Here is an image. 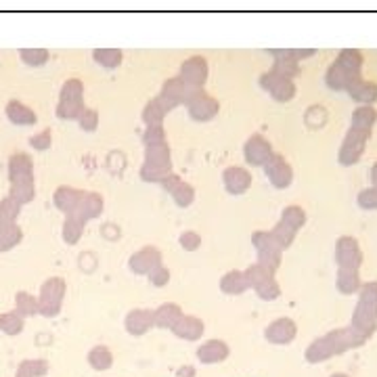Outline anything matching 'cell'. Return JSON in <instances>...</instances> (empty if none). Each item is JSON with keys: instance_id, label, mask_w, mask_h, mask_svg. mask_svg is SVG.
<instances>
[{"instance_id": "cell-8", "label": "cell", "mask_w": 377, "mask_h": 377, "mask_svg": "<svg viewBox=\"0 0 377 377\" xmlns=\"http://www.w3.org/2000/svg\"><path fill=\"white\" fill-rule=\"evenodd\" d=\"M188 116L195 120V122H210L212 118H216L220 105L214 97H210L203 88L201 90H195L193 97L187 101Z\"/></svg>"}, {"instance_id": "cell-17", "label": "cell", "mask_w": 377, "mask_h": 377, "mask_svg": "<svg viewBox=\"0 0 377 377\" xmlns=\"http://www.w3.org/2000/svg\"><path fill=\"white\" fill-rule=\"evenodd\" d=\"M252 181L254 179H252L249 170H245L241 166H231L222 172V183H224L226 193H231V195H243L252 187Z\"/></svg>"}, {"instance_id": "cell-52", "label": "cell", "mask_w": 377, "mask_h": 377, "mask_svg": "<svg viewBox=\"0 0 377 377\" xmlns=\"http://www.w3.org/2000/svg\"><path fill=\"white\" fill-rule=\"evenodd\" d=\"M177 377H197V371H195V367H191V365H183V367L177 371Z\"/></svg>"}, {"instance_id": "cell-23", "label": "cell", "mask_w": 377, "mask_h": 377, "mask_svg": "<svg viewBox=\"0 0 377 377\" xmlns=\"http://www.w3.org/2000/svg\"><path fill=\"white\" fill-rule=\"evenodd\" d=\"M355 101L363 103V105H371L377 101V84L376 82H367V80H359L355 82L348 90H346Z\"/></svg>"}, {"instance_id": "cell-5", "label": "cell", "mask_w": 377, "mask_h": 377, "mask_svg": "<svg viewBox=\"0 0 377 377\" xmlns=\"http://www.w3.org/2000/svg\"><path fill=\"white\" fill-rule=\"evenodd\" d=\"M371 137V130H361V128H352L348 130L344 143H342V149H340V164L342 166H352L357 164L363 153H365V145Z\"/></svg>"}, {"instance_id": "cell-6", "label": "cell", "mask_w": 377, "mask_h": 377, "mask_svg": "<svg viewBox=\"0 0 377 377\" xmlns=\"http://www.w3.org/2000/svg\"><path fill=\"white\" fill-rule=\"evenodd\" d=\"M260 86L270 92V97L279 103H287L296 97V84L292 78H285L277 71H266L260 76Z\"/></svg>"}, {"instance_id": "cell-24", "label": "cell", "mask_w": 377, "mask_h": 377, "mask_svg": "<svg viewBox=\"0 0 377 377\" xmlns=\"http://www.w3.org/2000/svg\"><path fill=\"white\" fill-rule=\"evenodd\" d=\"M363 287L361 275L359 270H350V268H338V289L346 296L359 294Z\"/></svg>"}, {"instance_id": "cell-49", "label": "cell", "mask_w": 377, "mask_h": 377, "mask_svg": "<svg viewBox=\"0 0 377 377\" xmlns=\"http://www.w3.org/2000/svg\"><path fill=\"white\" fill-rule=\"evenodd\" d=\"M21 57H23L29 65H42V63L48 59V53H46V50H23Z\"/></svg>"}, {"instance_id": "cell-38", "label": "cell", "mask_w": 377, "mask_h": 377, "mask_svg": "<svg viewBox=\"0 0 377 377\" xmlns=\"http://www.w3.org/2000/svg\"><path fill=\"white\" fill-rule=\"evenodd\" d=\"M84 224H86V222H82L80 218H76V216H67L65 226H63V237H65V241H67V243H76V241L82 237Z\"/></svg>"}, {"instance_id": "cell-28", "label": "cell", "mask_w": 377, "mask_h": 377, "mask_svg": "<svg viewBox=\"0 0 377 377\" xmlns=\"http://www.w3.org/2000/svg\"><path fill=\"white\" fill-rule=\"evenodd\" d=\"M82 191H76V188H69V187H61L57 191V195H55V203L63 210V212H67V216L76 210V205L80 203V199H82Z\"/></svg>"}, {"instance_id": "cell-37", "label": "cell", "mask_w": 377, "mask_h": 377, "mask_svg": "<svg viewBox=\"0 0 377 377\" xmlns=\"http://www.w3.org/2000/svg\"><path fill=\"white\" fill-rule=\"evenodd\" d=\"M48 373V363L46 361H23L17 377H44Z\"/></svg>"}, {"instance_id": "cell-21", "label": "cell", "mask_w": 377, "mask_h": 377, "mask_svg": "<svg viewBox=\"0 0 377 377\" xmlns=\"http://www.w3.org/2000/svg\"><path fill=\"white\" fill-rule=\"evenodd\" d=\"M325 80H327V86H329L331 90H348L355 82L363 80V76H355V74H350L348 69H344L340 63H334V65L327 69Z\"/></svg>"}, {"instance_id": "cell-35", "label": "cell", "mask_w": 377, "mask_h": 377, "mask_svg": "<svg viewBox=\"0 0 377 377\" xmlns=\"http://www.w3.org/2000/svg\"><path fill=\"white\" fill-rule=\"evenodd\" d=\"M281 220L285 222V224H289L292 228H302L304 224H306V212L300 207V205H287L285 210H283V216H281Z\"/></svg>"}, {"instance_id": "cell-16", "label": "cell", "mask_w": 377, "mask_h": 377, "mask_svg": "<svg viewBox=\"0 0 377 377\" xmlns=\"http://www.w3.org/2000/svg\"><path fill=\"white\" fill-rule=\"evenodd\" d=\"M298 334V327L292 319L283 317V319H277L273 321L266 329H264V338L270 342V344H289L294 342Z\"/></svg>"}, {"instance_id": "cell-30", "label": "cell", "mask_w": 377, "mask_h": 377, "mask_svg": "<svg viewBox=\"0 0 377 377\" xmlns=\"http://www.w3.org/2000/svg\"><path fill=\"white\" fill-rule=\"evenodd\" d=\"M166 107L160 103V99L156 97L153 101H149L147 105H145V109H143V122L147 124V126H158V124H162L164 122V118H166Z\"/></svg>"}, {"instance_id": "cell-12", "label": "cell", "mask_w": 377, "mask_h": 377, "mask_svg": "<svg viewBox=\"0 0 377 377\" xmlns=\"http://www.w3.org/2000/svg\"><path fill=\"white\" fill-rule=\"evenodd\" d=\"M179 78L193 90H201L205 80H207V61L203 57H188L187 61L181 65Z\"/></svg>"}, {"instance_id": "cell-15", "label": "cell", "mask_w": 377, "mask_h": 377, "mask_svg": "<svg viewBox=\"0 0 377 377\" xmlns=\"http://www.w3.org/2000/svg\"><path fill=\"white\" fill-rule=\"evenodd\" d=\"M124 327L130 336L139 338V336H145L151 327H156L153 323V310L149 308H135L126 315L124 319Z\"/></svg>"}, {"instance_id": "cell-7", "label": "cell", "mask_w": 377, "mask_h": 377, "mask_svg": "<svg viewBox=\"0 0 377 377\" xmlns=\"http://www.w3.org/2000/svg\"><path fill=\"white\" fill-rule=\"evenodd\" d=\"M193 88L187 86L181 78H170L164 82L162 86V92H160V103L166 107V111H172L177 109L179 105H187V101L193 97Z\"/></svg>"}, {"instance_id": "cell-54", "label": "cell", "mask_w": 377, "mask_h": 377, "mask_svg": "<svg viewBox=\"0 0 377 377\" xmlns=\"http://www.w3.org/2000/svg\"><path fill=\"white\" fill-rule=\"evenodd\" d=\"M331 377H348V376H344V373H336V376H331Z\"/></svg>"}, {"instance_id": "cell-1", "label": "cell", "mask_w": 377, "mask_h": 377, "mask_svg": "<svg viewBox=\"0 0 377 377\" xmlns=\"http://www.w3.org/2000/svg\"><path fill=\"white\" fill-rule=\"evenodd\" d=\"M369 338H365L363 334H359L355 327H346V329H338V331H331L319 340H315L308 350H306V361L308 363H321V361H327L336 355H342L350 348H357V346H363Z\"/></svg>"}, {"instance_id": "cell-22", "label": "cell", "mask_w": 377, "mask_h": 377, "mask_svg": "<svg viewBox=\"0 0 377 377\" xmlns=\"http://www.w3.org/2000/svg\"><path fill=\"white\" fill-rule=\"evenodd\" d=\"M185 313H183V308L179 306V304H174V302H168V304H162L160 308H156L153 310V323H156V327H160V329H174V325L181 321V317H183Z\"/></svg>"}, {"instance_id": "cell-51", "label": "cell", "mask_w": 377, "mask_h": 377, "mask_svg": "<svg viewBox=\"0 0 377 377\" xmlns=\"http://www.w3.org/2000/svg\"><path fill=\"white\" fill-rule=\"evenodd\" d=\"M48 141H50V135H48V132H44V135H40V137L32 139V145H36L38 149H46V147H48Z\"/></svg>"}, {"instance_id": "cell-50", "label": "cell", "mask_w": 377, "mask_h": 377, "mask_svg": "<svg viewBox=\"0 0 377 377\" xmlns=\"http://www.w3.org/2000/svg\"><path fill=\"white\" fill-rule=\"evenodd\" d=\"M19 207L17 205H13V203H8V201H4L2 205H0V220L6 224L13 216H15V212H17Z\"/></svg>"}, {"instance_id": "cell-11", "label": "cell", "mask_w": 377, "mask_h": 377, "mask_svg": "<svg viewBox=\"0 0 377 377\" xmlns=\"http://www.w3.org/2000/svg\"><path fill=\"white\" fill-rule=\"evenodd\" d=\"M65 294V283L61 279H48V283L42 287V298H40V313L46 317H55L61 308Z\"/></svg>"}, {"instance_id": "cell-48", "label": "cell", "mask_w": 377, "mask_h": 377, "mask_svg": "<svg viewBox=\"0 0 377 377\" xmlns=\"http://www.w3.org/2000/svg\"><path fill=\"white\" fill-rule=\"evenodd\" d=\"M179 241H181L183 249H187V252H195V249L201 245V237H199L195 231H185Z\"/></svg>"}, {"instance_id": "cell-25", "label": "cell", "mask_w": 377, "mask_h": 377, "mask_svg": "<svg viewBox=\"0 0 377 377\" xmlns=\"http://www.w3.org/2000/svg\"><path fill=\"white\" fill-rule=\"evenodd\" d=\"M247 279L243 275V270H228L222 279H220V289L228 296H239L247 289Z\"/></svg>"}, {"instance_id": "cell-29", "label": "cell", "mask_w": 377, "mask_h": 377, "mask_svg": "<svg viewBox=\"0 0 377 377\" xmlns=\"http://www.w3.org/2000/svg\"><path fill=\"white\" fill-rule=\"evenodd\" d=\"M377 122V111L371 105H361L355 114H352V128H361V130H371Z\"/></svg>"}, {"instance_id": "cell-36", "label": "cell", "mask_w": 377, "mask_h": 377, "mask_svg": "<svg viewBox=\"0 0 377 377\" xmlns=\"http://www.w3.org/2000/svg\"><path fill=\"white\" fill-rule=\"evenodd\" d=\"M170 195H172V199H174V203L179 207H188L193 203V199H195V188L191 187L188 183H185V181H181L177 187L170 191Z\"/></svg>"}, {"instance_id": "cell-53", "label": "cell", "mask_w": 377, "mask_h": 377, "mask_svg": "<svg viewBox=\"0 0 377 377\" xmlns=\"http://www.w3.org/2000/svg\"><path fill=\"white\" fill-rule=\"evenodd\" d=\"M371 183H373V187H377V162L371 168Z\"/></svg>"}, {"instance_id": "cell-4", "label": "cell", "mask_w": 377, "mask_h": 377, "mask_svg": "<svg viewBox=\"0 0 377 377\" xmlns=\"http://www.w3.org/2000/svg\"><path fill=\"white\" fill-rule=\"evenodd\" d=\"M252 243L256 247L258 254V264H262L264 268H268L270 273H275L281 266V258H283V247L275 241V237L268 231H258L252 237Z\"/></svg>"}, {"instance_id": "cell-46", "label": "cell", "mask_w": 377, "mask_h": 377, "mask_svg": "<svg viewBox=\"0 0 377 377\" xmlns=\"http://www.w3.org/2000/svg\"><path fill=\"white\" fill-rule=\"evenodd\" d=\"M19 237H21V233H19V228H15V226H2L0 228V249H8L15 241H19Z\"/></svg>"}, {"instance_id": "cell-2", "label": "cell", "mask_w": 377, "mask_h": 377, "mask_svg": "<svg viewBox=\"0 0 377 377\" xmlns=\"http://www.w3.org/2000/svg\"><path fill=\"white\" fill-rule=\"evenodd\" d=\"M359 334L365 338H371L377 329V281H369L359 292V304L352 315V323Z\"/></svg>"}, {"instance_id": "cell-47", "label": "cell", "mask_w": 377, "mask_h": 377, "mask_svg": "<svg viewBox=\"0 0 377 377\" xmlns=\"http://www.w3.org/2000/svg\"><path fill=\"white\" fill-rule=\"evenodd\" d=\"M17 306H19V315H34L38 310L36 300L29 298L27 294H19L17 296Z\"/></svg>"}, {"instance_id": "cell-10", "label": "cell", "mask_w": 377, "mask_h": 377, "mask_svg": "<svg viewBox=\"0 0 377 377\" xmlns=\"http://www.w3.org/2000/svg\"><path fill=\"white\" fill-rule=\"evenodd\" d=\"M264 172H266L268 181L273 183V187L277 188H287L292 185V181H294V170H292L289 162L281 153H275L264 164Z\"/></svg>"}, {"instance_id": "cell-33", "label": "cell", "mask_w": 377, "mask_h": 377, "mask_svg": "<svg viewBox=\"0 0 377 377\" xmlns=\"http://www.w3.org/2000/svg\"><path fill=\"white\" fill-rule=\"evenodd\" d=\"M243 275H245V279H247V285H249V287H254V289H256L260 283H264L266 279L275 277V273H270L268 268H264V266H262V264H258V262H256V264H252L249 268H245V270H243Z\"/></svg>"}, {"instance_id": "cell-20", "label": "cell", "mask_w": 377, "mask_h": 377, "mask_svg": "<svg viewBox=\"0 0 377 377\" xmlns=\"http://www.w3.org/2000/svg\"><path fill=\"white\" fill-rule=\"evenodd\" d=\"M203 331H205L203 321L197 319V317H191V315H183L181 321H179V323L174 325V329H172V334H174L177 338L185 340V342H197V340H201Z\"/></svg>"}, {"instance_id": "cell-13", "label": "cell", "mask_w": 377, "mask_h": 377, "mask_svg": "<svg viewBox=\"0 0 377 377\" xmlns=\"http://www.w3.org/2000/svg\"><path fill=\"white\" fill-rule=\"evenodd\" d=\"M243 156H245V162L252 164V166H264L273 156V145L262 137V135H254L245 141V147H243Z\"/></svg>"}, {"instance_id": "cell-39", "label": "cell", "mask_w": 377, "mask_h": 377, "mask_svg": "<svg viewBox=\"0 0 377 377\" xmlns=\"http://www.w3.org/2000/svg\"><path fill=\"white\" fill-rule=\"evenodd\" d=\"M23 329V319L19 313H8V315H2L0 317V331L8 334V336H15Z\"/></svg>"}, {"instance_id": "cell-9", "label": "cell", "mask_w": 377, "mask_h": 377, "mask_svg": "<svg viewBox=\"0 0 377 377\" xmlns=\"http://www.w3.org/2000/svg\"><path fill=\"white\" fill-rule=\"evenodd\" d=\"M336 260L338 268L359 270L363 264V252L359 247V241L355 237H340L336 243Z\"/></svg>"}, {"instance_id": "cell-34", "label": "cell", "mask_w": 377, "mask_h": 377, "mask_svg": "<svg viewBox=\"0 0 377 377\" xmlns=\"http://www.w3.org/2000/svg\"><path fill=\"white\" fill-rule=\"evenodd\" d=\"M6 114L17 124H34L36 122V114L32 109H27L25 105H21V103H11Z\"/></svg>"}, {"instance_id": "cell-14", "label": "cell", "mask_w": 377, "mask_h": 377, "mask_svg": "<svg viewBox=\"0 0 377 377\" xmlns=\"http://www.w3.org/2000/svg\"><path fill=\"white\" fill-rule=\"evenodd\" d=\"M162 264V252L153 245H147L130 256L128 266L135 275H149L156 266Z\"/></svg>"}, {"instance_id": "cell-26", "label": "cell", "mask_w": 377, "mask_h": 377, "mask_svg": "<svg viewBox=\"0 0 377 377\" xmlns=\"http://www.w3.org/2000/svg\"><path fill=\"white\" fill-rule=\"evenodd\" d=\"M88 365L95 371H109L114 367V352L107 346H95L88 352Z\"/></svg>"}, {"instance_id": "cell-27", "label": "cell", "mask_w": 377, "mask_h": 377, "mask_svg": "<svg viewBox=\"0 0 377 377\" xmlns=\"http://www.w3.org/2000/svg\"><path fill=\"white\" fill-rule=\"evenodd\" d=\"M336 63H340V65H342L344 69H348L350 74L361 76V69H363V53L357 50V48H344V50L338 55Z\"/></svg>"}, {"instance_id": "cell-40", "label": "cell", "mask_w": 377, "mask_h": 377, "mask_svg": "<svg viewBox=\"0 0 377 377\" xmlns=\"http://www.w3.org/2000/svg\"><path fill=\"white\" fill-rule=\"evenodd\" d=\"M82 95H84L82 82H80V80H69V82L63 86L61 101H65V103H82Z\"/></svg>"}, {"instance_id": "cell-31", "label": "cell", "mask_w": 377, "mask_h": 377, "mask_svg": "<svg viewBox=\"0 0 377 377\" xmlns=\"http://www.w3.org/2000/svg\"><path fill=\"white\" fill-rule=\"evenodd\" d=\"M92 57H95V61L99 63V65H103V67H107V69H114V67H118L120 63H122V50L120 48H97L95 53H92Z\"/></svg>"}, {"instance_id": "cell-44", "label": "cell", "mask_w": 377, "mask_h": 377, "mask_svg": "<svg viewBox=\"0 0 377 377\" xmlns=\"http://www.w3.org/2000/svg\"><path fill=\"white\" fill-rule=\"evenodd\" d=\"M357 201H359V205L363 210H377V187H369L365 188V191H361Z\"/></svg>"}, {"instance_id": "cell-42", "label": "cell", "mask_w": 377, "mask_h": 377, "mask_svg": "<svg viewBox=\"0 0 377 377\" xmlns=\"http://www.w3.org/2000/svg\"><path fill=\"white\" fill-rule=\"evenodd\" d=\"M164 141H166L164 124L147 126V130H145V135H143V143H145V147H147V145H156V143H164Z\"/></svg>"}, {"instance_id": "cell-18", "label": "cell", "mask_w": 377, "mask_h": 377, "mask_svg": "<svg viewBox=\"0 0 377 377\" xmlns=\"http://www.w3.org/2000/svg\"><path fill=\"white\" fill-rule=\"evenodd\" d=\"M231 355V348L226 342L222 340H207L203 342L199 348H197V359L201 365H216V363H222L226 361Z\"/></svg>"}, {"instance_id": "cell-45", "label": "cell", "mask_w": 377, "mask_h": 377, "mask_svg": "<svg viewBox=\"0 0 377 377\" xmlns=\"http://www.w3.org/2000/svg\"><path fill=\"white\" fill-rule=\"evenodd\" d=\"M147 277H149L151 285H156V287H164V285H168V281H170V270H168L164 264H160V266H156Z\"/></svg>"}, {"instance_id": "cell-19", "label": "cell", "mask_w": 377, "mask_h": 377, "mask_svg": "<svg viewBox=\"0 0 377 377\" xmlns=\"http://www.w3.org/2000/svg\"><path fill=\"white\" fill-rule=\"evenodd\" d=\"M101 212H103V197L99 193H84L80 203L76 205V210L69 216H76L82 222H88L90 218H97Z\"/></svg>"}, {"instance_id": "cell-43", "label": "cell", "mask_w": 377, "mask_h": 377, "mask_svg": "<svg viewBox=\"0 0 377 377\" xmlns=\"http://www.w3.org/2000/svg\"><path fill=\"white\" fill-rule=\"evenodd\" d=\"M78 122H80V126L84 128V130H88V132H92L97 126H99V114L95 111V109H82L80 111V116H78Z\"/></svg>"}, {"instance_id": "cell-41", "label": "cell", "mask_w": 377, "mask_h": 377, "mask_svg": "<svg viewBox=\"0 0 377 377\" xmlns=\"http://www.w3.org/2000/svg\"><path fill=\"white\" fill-rule=\"evenodd\" d=\"M256 294H258L262 300L270 302V300H277V298L281 296V285L277 283L275 277H270V279H266L264 283H260V285L256 287Z\"/></svg>"}, {"instance_id": "cell-32", "label": "cell", "mask_w": 377, "mask_h": 377, "mask_svg": "<svg viewBox=\"0 0 377 377\" xmlns=\"http://www.w3.org/2000/svg\"><path fill=\"white\" fill-rule=\"evenodd\" d=\"M296 228H292L289 224H285L283 220H279L277 224H275V228L270 231V235L275 237V241L283 247V249H287L292 243H294V239H296Z\"/></svg>"}, {"instance_id": "cell-3", "label": "cell", "mask_w": 377, "mask_h": 377, "mask_svg": "<svg viewBox=\"0 0 377 377\" xmlns=\"http://www.w3.org/2000/svg\"><path fill=\"white\" fill-rule=\"evenodd\" d=\"M168 174H172V158L168 143L147 145L145 149V164L141 168V179L145 183H162Z\"/></svg>"}]
</instances>
